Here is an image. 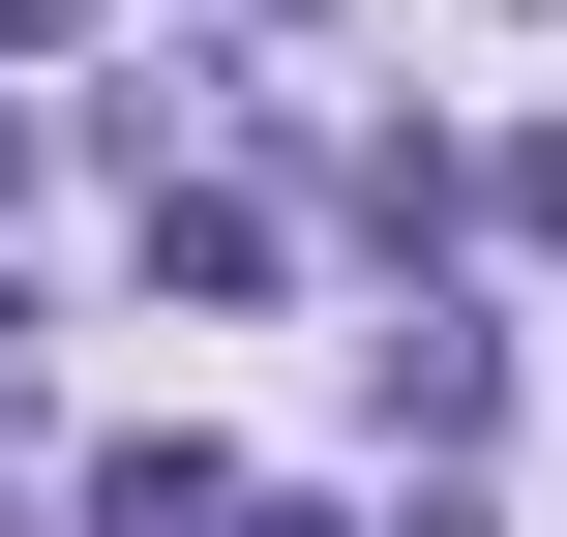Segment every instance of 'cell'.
Wrapping results in <instances>:
<instances>
[{
  "label": "cell",
  "instance_id": "6da1fadb",
  "mask_svg": "<svg viewBox=\"0 0 567 537\" xmlns=\"http://www.w3.org/2000/svg\"><path fill=\"white\" fill-rule=\"evenodd\" d=\"M359 389H389V419H419V448H478V419H508V329H478V299H449V269H419V299H389V329H359Z\"/></svg>",
  "mask_w": 567,
  "mask_h": 537
},
{
  "label": "cell",
  "instance_id": "7a4b0ae2",
  "mask_svg": "<svg viewBox=\"0 0 567 537\" xmlns=\"http://www.w3.org/2000/svg\"><path fill=\"white\" fill-rule=\"evenodd\" d=\"M150 269H179V299H269V209H239V179H179V149H150Z\"/></svg>",
  "mask_w": 567,
  "mask_h": 537
},
{
  "label": "cell",
  "instance_id": "3957f363",
  "mask_svg": "<svg viewBox=\"0 0 567 537\" xmlns=\"http://www.w3.org/2000/svg\"><path fill=\"white\" fill-rule=\"evenodd\" d=\"M90 537H239V478H209V448H120V478H90Z\"/></svg>",
  "mask_w": 567,
  "mask_h": 537
},
{
  "label": "cell",
  "instance_id": "277c9868",
  "mask_svg": "<svg viewBox=\"0 0 567 537\" xmlns=\"http://www.w3.org/2000/svg\"><path fill=\"white\" fill-rule=\"evenodd\" d=\"M478 209H508V239H567V120H538V149H508V179H478Z\"/></svg>",
  "mask_w": 567,
  "mask_h": 537
},
{
  "label": "cell",
  "instance_id": "5b68a950",
  "mask_svg": "<svg viewBox=\"0 0 567 537\" xmlns=\"http://www.w3.org/2000/svg\"><path fill=\"white\" fill-rule=\"evenodd\" d=\"M90 30H120V0H0V60H90Z\"/></svg>",
  "mask_w": 567,
  "mask_h": 537
},
{
  "label": "cell",
  "instance_id": "8992f818",
  "mask_svg": "<svg viewBox=\"0 0 567 537\" xmlns=\"http://www.w3.org/2000/svg\"><path fill=\"white\" fill-rule=\"evenodd\" d=\"M269 30H329V0H269Z\"/></svg>",
  "mask_w": 567,
  "mask_h": 537
}]
</instances>
